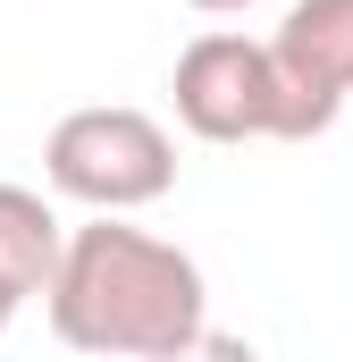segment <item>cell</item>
I'll return each instance as SVG.
<instances>
[{
    "label": "cell",
    "instance_id": "obj_2",
    "mask_svg": "<svg viewBox=\"0 0 353 362\" xmlns=\"http://www.w3.org/2000/svg\"><path fill=\"white\" fill-rule=\"evenodd\" d=\"M42 177L51 194L85 202L101 219H126L143 202H160L176 185V144L169 127L135 101H92V110H68L42 144Z\"/></svg>",
    "mask_w": 353,
    "mask_h": 362
},
{
    "label": "cell",
    "instance_id": "obj_3",
    "mask_svg": "<svg viewBox=\"0 0 353 362\" xmlns=\"http://www.w3.org/2000/svg\"><path fill=\"white\" fill-rule=\"evenodd\" d=\"M169 101H176V118H185V135H202V144H286L277 59L253 34H227V25L193 34L176 51Z\"/></svg>",
    "mask_w": 353,
    "mask_h": 362
},
{
    "label": "cell",
    "instance_id": "obj_6",
    "mask_svg": "<svg viewBox=\"0 0 353 362\" xmlns=\"http://www.w3.org/2000/svg\"><path fill=\"white\" fill-rule=\"evenodd\" d=\"M169 362H261V354H253L236 329H202V337H193V346H176Z\"/></svg>",
    "mask_w": 353,
    "mask_h": 362
},
{
    "label": "cell",
    "instance_id": "obj_4",
    "mask_svg": "<svg viewBox=\"0 0 353 362\" xmlns=\"http://www.w3.org/2000/svg\"><path fill=\"white\" fill-rule=\"evenodd\" d=\"M269 59L286 93V144L328 135L353 93V0H294L269 34Z\"/></svg>",
    "mask_w": 353,
    "mask_h": 362
},
{
    "label": "cell",
    "instance_id": "obj_5",
    "mask_svg": "<svg viewBox=\"0 0 353 362\" xmlns=\"http://www.w3.org/2000/svg\"><path fill=\"white\" fill-rule=\"evenodd\" d=\"M59 245H68V219H59L34 185H0V295H8V303H34V295L51 286Z\"/></svg>",
    "mask_w": 353,
    "mask_h": 362
},
{
    "label": "cell",
    "instance_id": "obj_8",
    "mask_svg": "<svg viewBox=\"0 0 353 362\" xmlns=\"http://www.w3.org/2000/svg\"><path fill=\"white\" fill-rule=\"evenodd\" d=\"M17 312H25V303H8V295H0V337H8V320H17Z\"/></svg>",
    "mask_w": 353,
    "mask_h": 362
},
{
    "label": "cell",
    "instance_id": "obj_1",
    "mask_svg": "<svg viewBox=\"0 0 353 362\" xmlns=\"http://www.w3.org/2000/svg\"><path fill=\"white\" fill-rule=\"evenodd\" d=\"M51 303V337L76 354H118V362H169L210 329V286L202 262L126 219H92L68 228L59 270L42 286Z\"/></svg>",
    "mask_w": 353,
    "mask_h": 362
},
{
    "label": "cell",
    "instance_id": "obj_7",
    "mask_svg": "<svg viewBox=\"0 0 353 362\" xmlns=\"http://www.w3.org/2000/svg\"><path fill=\"white\" fill-rule=\"evenodd\" d=\"M185 8H202V17H236V8H253V0H185Z\"/></svg>",
    "mask_w": 353,
    "mask_h": 362
}]
</instances>
